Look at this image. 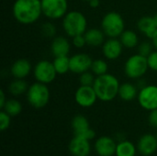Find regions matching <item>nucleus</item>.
<instances>
[{"label": "nucleus", "mask_w": 157, "mask_h": 156, "mask_svg": "<svg viewBox=\"0 0 157 156\" xmlns=\"http://www.w3.org/2000/svg\"><path fill=\"white\" fill-rule=\"evenodd\" d=\"M12 12L17 22L23 25L33 24L42 14L41 0H16Z\"/></svg>", "instance_id": "nucleus-1"}, {"label": "nucleus", "mask_w": 157, "mask_h": 156, "mask_svg": "<svg viewBox=\"0 0 157 156\" xmlns=\"http://www.w3.org/2000/svg\"><path fill=\"white\" fill-rule=\"evenodd\" d=\"M120 86L118 78L108 73L97 76L93 84L98 98L105 102L113 100L119 95Z\"/></svg>", "instance_id": "nucleus-2"}, {"label": "nucleus", "mask_w": 157, "mask_h": 156, "mask_svg": "<svg viewBox=\"0 0 157 156\" xmlns=\"http://www.w3.org/2000/svg\"><path fill=\"white\" fill-rule=\"evenodd\" d=\"M63 28L69 37L85 34L87 30V20L85 15L79 11H70L63 17Z\"/></svg>", "instance_id": "nucleus-3"}, {"label": "nucleus", "mask_w": 157, "mask_h": 156, "mask_svg": "<svg viewBox=\"0 0 157 156\" xmlns=\"http://www.w3.org/2000/svg\"><path fill=\"white\" fill-rule=\"evenodd\" d=\"M101 28L105 35L109 38H118L125 29V22L121 14L109 12L101 21Z\"/></svg>", "instance_id": "nucleus-4"}, {"label": "nucleus", "mask_w": 157, "mask_h": 156, "mask_svg": "<svg viewBox=\"0 0 157 156\" xmlns=\"http://www.w3.org/2000/svg\"><path fill=\"white\" fill-rule=\"evenodd\" d=\"M28 102L35 108L45 107L50 99V91L47 85L36 82L32 84L27 91Z\"/></svg>", "instance_id": "nucleus-5"}, {"label": "nucleus", "mask_w": 157, "mask_h": 156, "mask_svg": "<svg viewBox=\"0 0 157 156\" xmlns=\"http://www.w3.org/2000/svg\"><path fill=\"white\" fill-rule=\"evenodd\" d=\"M147 57L140 53L131 56L125 63L124 71L126 75L132 79H138L144 76L148 70Z\"/></svg>", "instance_id": "nucleus-6"}, {"label": "nucleus", "mask_w": 157, "mask_h": 156, "mask_svg": "<svg viewBox=\"0 0 157 156\" xmlns=\"http://www.w3.org/2000/svg\"><path fill=\"white\" fill-rule=\"evenodd\" d=\"M42 14L51 19H59L67 14V0H41Z\"/></svg>", "instance_id": "nucleus-7"}, {"label": "nucleus", "mask_w": 157, "mask_h": 156, "mask_svg": "<svg viewBox=\"0 0 157 156\" xmlns=\"http://www.w3.org/2000/svg\"><path fill=\"white\" fill-rule=\"evenodd\" d=\"M33 74L37 82L48 85L55 79L58 74L54 68L53 63L47 60H42L34 66Z\"/></svg>", "instance_id": "nucleus-8"}, {"label": "nucleus", "mask_w": 157, "mask_h": 156, "mask_svg": "<svg viewBox=\"0 0 157 156\" xmlns=\"http://www.w3.org/2000/svg\"><path fill=\"white\" fill-rule=\"evenodd\" d=\"M140 105L146 110H154L157 108V86L150 85L141 88L138 94Z\"/></svg>", "instance_id": "nucleus-9"}, {"label": "nucleus", "mask_w": 157, "mask_h": 156, "mask_svg": "<svg viewBox=\"0 0 157 156\" xmlns=\"http://www.w3.org/2000/svg\"><path fill=\"white\" fill-rule=\"evenodd\" d=\"M75 97L76 103L83 108L92 107L98 99L93 86H81L76 90Z\"/></svg>", "instance_id": "nucleus-10"}, {"label": "nucleus", "mask_w": 157, "mask_h": 156, "mask_svg": "<svg viewBox=\"0 0 157 156\" xmlns=\"http://www.w3.org/2000/svg\"><path fill=\"white\" fill-rule=\"evenodd\" d=\"M92 58L86 53H77L70 58V71L81 74L91 69Z\"/></svg>", "instance_id": "nucleus-11"}, {"label": "nucleus", "mask_w": 157, "mask_h": 156, "mask_svg": "<svg viewBox=\"0 0 157 156\" xmlns=\"http://www.w3.org/2000/svg\"><path fill=\"white\" fill-rule=\"evenodd\" d=\"M123 45L121 40L116 38H109L103 44V54L109 60H116L122 53Z\"/></svg>", "instance_id": "nucleus-12"}, {"label": "nucleus", "mask_w": 157, "mask_h": 156, "mask_svg": "<svg viewBox=\"0 0 157 156\" xmlns=\"http://www.w3.org/2000/svg\"><path fill=\"white\" fill-rule=\"evenodd\" d=\"M69 150L74 156H88L90 154L89 141L75 135L70 142Z\"/></svg>", "instance_id": "nucleus-13"}, {"label": "nucleus", "mask_w": 157, "mask_h": 156, "mask_svg": "<svg viewBox=\"0 0 157 156\" xmlns=\"http://www.w3.org/2000/svg\"><path fill=\"white\" fill-rule=\"evenodd\" d=\"M95 148L100 156H111L116 154L117 145L111 138L104 136L98 139Z\"/></svg>", "instance_id": "nucleus-14"}, {"label": "nucleus", "mask_w": 157, "mask_h": 156, "mask_svg": "<svg viewBox=\"0 0 157 156\" xmlns=\"http://www.w3.org/2000/svg\"><path fill=\"white\" fill-rule=\"evenodd\" d=\"M138 149L144 155H151L157 149V138L153 134H145L138 143Z\"/></svg>", "instance_id": "nucleus-15"}, {"label": "nucleus", "mask_w": 157, "mask_h": 156, "mask_svg": "<svg viewBox=\"0 0 157 156\" xmlns=\"http://www.w3.org/2000/svg\"><path fill=\"white\" fill-rule=\"evenodd\" d=\"M11 74L17 79H24L31 71V63L27 59H18L11 66Z\"/></svg>", "instance_id": "nucleus-16"}, {"label": "nucleus", "mask_w": 157, "mask_h": 156, "mask_svg": "<svg viewBox=\"0 0 157 156\" xmlns=\"http://www.w3.org/2000/svg\"><path fill=\"white\" fill-rule=\"evenodd\" d=\"M70 43L68 40L63 36L55 37L53 38L51 45V50L54 57H59V56H67L68 53L70 52Z\"/></svg>", "instance_id": "nucleus-17"}, {"label": "nucleus", "mask_w": 157, "mask_h": 156, "mask_svg": "<svg viewBox=\"0 0 157 156\" xmlns=\"http://www.w3.org/2000/svg\"><path fill=\"white\" fill-rule=\"evenodd\" d=\"M84 35L86 40V44L91 47H98L104 44L105 33L101 29H87Z\"/></svg>", "instance_id": "nucleus-18"}, {"label": "nucleus", "mask_w": 157, "mask_h": 156, "mask_svg": "<svg viewBox=\"0 0 157 156\" xmlns=\"http://www.w3.org/2000/svg\"><path fill=\"white\" fill-rule=\"evenodd\" d=\"M138 29L148 38L152 39L157 30V26L154 17H144L137 23Z\"/></svg>", "instance_id": "nucleus-19"}, {"label": "nucleus", "mask_w": 157, "mask_h": 156, "mask_svg": "<svg viewBox=\"0 0 157 156\" xmlns=\"http://www.w3.org/2000/svg\"><path fill=\"white\" fill-rule=\"evenodd\" d=\"M137 87L130 83H124L120 86L119 96L124 101H131L137 97Z\"/></svg>", "instance_id": "nucleus-20"}, {"label": "nucleus", "mask_w": 157, "mask_h": 156, "mask_svg": "<svg viewBox=\"0 0 157 156\" xmlns=\"http://www.w3.org/2000/svg\"><path fill=\"white\" fill-rule=\"evenodd\" d=\"M120 37H121V41L123 47L125 48L132 49L135 48L139 43V38L137 34L132 30H124Z\"/></svg>", "instance_id": "nucleus-21"}, {"label": "nucleus", "mask_w": 157, "mask_h": 156, "mask_svg": "<svg viewBox=\"0 0 157 156\" xmlns=\"http://www.w3.org/2000/svg\"><path fill=\"white\" fill-rule=\"evenodd\" d=\"M72 127L74 129L75 135H79L89 129V122L86 117L82 115H77L72 120Z\"/></svg>", "instance_id": "nucleus-22"}, {"label": "nucleus", "mask_w": 157, "mask_h": 156, "mask_svg": "<svg viewBox=\"0 0 157 156\" xmlns=\"http://www.w3.org/2000/svg\"><path fill=\"white\" fill-rule=\"evenodd\" d=\"M52 63L58 74H64L70 71V58L68 56L55 57Z\"/></svg>", "instance_id": "nucleus-23"}, {"label": "nucleus", "mask_w": 157, "mask_h": 156, "mask_svg": "<svg viewBox=\"0 0 157 156\" xmlns=\"http://www.w3.org/2000/svg\"><path fill=\"white\" fill-rule=\"evenodd\" d=\"M135 153H136V149L131 142L124 141L117 145V149H116L117 156H135Z\"/></svg>", "instance_id": "nucleus-24"}, {"label": "nucleus", "mask_w": 157, "mask_h": 156, "mask_svg": "<svg viewBox=\"0 0 157 156\" xmlns=\"http://www.w3.org/2000/svg\"><path fill=\"white\" fill-rule=\"evenodd\" d=\"M29 89L28 84L23 79H16L9 85V92L13 96H20Z\"/></svg>", "instance_id": "nucleus-25"}, {"label": "nucleus", "mask_w": 157, "mask_h": 156, "mask_svg": "<svg viewBox=\"0 0 157 156\" xmlns=\"http://www.w3.org/2000/svg\"><path fill=\"white\" fill-rule=\"evenodd\" d=\"M3 109L8 115H10L11 117H14V116H17L22 111V105L19 101L16 99H9V100H6Z\"/></svg>", "instance_id": "nucleus-26"}, {"label": "nucleus", "mask_w": 157, "mask_h": 156, "mask_svg": "<svg viewBox=\"0 0 157 156\" xmlns=\"http://www.w3.org/2000/svg\"><path fill=\"white\" fill-rule=\"evenodd\" d=\"M91 70L92 73L97 76L105 74L108 72V63L102 59H98L96 61H93Z\"/></svg>", "instance_id": "nucleus-27"}, {"label": "nucleus", "mask_w": 157, "mask_h": 156, "mask_svg": "<svg viewBox=\"0 0 157 156\" xmlns=\"http://www.w3.org/2000/svg\"><path fill=\"white\" fill-rule=\"evenodd\" d=\"M95 79L96 78L94 77V74L87 71L80 74L79 82L81 86H93Z\"/></svg>", "instance_id": "nucleus-28"}, {"label": "nucleus", "mask_w": 157, "mask_h": 156, "mask_svg": "<svg viewBox=\"0 0 157 156\" xmlns=\"http://www.w3.org/2000/svg\"><path fill=\"white\" fill-rule=\"evenodd\" d=\"M41 32H42L43 36H45L47 38H52V37H54V35L56 33V28L52 23L47 22L41 26Z\"/></svg>", "instance_id": "nucleus-29"}, {"label": "nucleus", "mask_w": 157, "mask_h": 156, "mask_svg": "<svg viewBox=\"0 0 157 156\" xmlns=\"http://www.w3.org/2000/svg\"><path fill=\"white\" fill-rule=\"evenodd\" d=\"M10 115H8L6 111L0 112V130L2 131H6L10 125Z\"/></svg>", "instance_id": "nucleus-30"}, {"label": "nucleus", "mask_w": 157, "mask_h": 156, "mask_svg": "<svg viewBox=\"0 0 157 156\" xmlns=\"http://www.w3.org/2000/svg\"><path fill=\"white\" fill-rule=\"evenodd\" d=\"M152 44L150 42H147V41H144L143 43H141L139 45V48H138V51L141 55L143 56H145V57H148L151 52L153 51H152Z\"/></svg>", "instance_id": "nucleus-31"}, {"label": "nucleus", "mask_w": 157, "mask_h": 156, "mask_svg": "<svg viewBox=\"0 0 157 156\" xmlns=\"http://www.w3.org/2000/svg\"><path fill=\"white\" fill-rule=\"evenodd\" d=\"M147 62L149 68L157 72V51L151 52V54L147 57Z\"/></svg>", "instance_id": "nucleus-32"}, {"label": "nucleus", "mask_w": 157, "mask_h": 156, "mask_svg": "<svg viewBox=\"0 0 157 156\" xmlns=\"http://www.w3.org/2000/svg\"><path fill=\"white\" fill-rule=\"evenodd\" d=\"M73 44L76 48H79V49L83 48L86 44V40L85 35L81 34V35H77V36L73 37Z\"/></svg>", "instance_id": "nucleus-33"}, {"label": "nucleus", "mask_w": 157, "mask_h": 156, "mask_svg": "<svg viewBox=\"0 0 157 156\" xmlns=\"http://www.w3.org/2000/svg\"><path fill=\"white\" fill-rule=\"evenodd\" d=\"M76 136H80V137H82V138H85V139H86V140L90 141V140H92V139H94V138H95V136H96V132H95L92 129H90V128H89L88 130L85 131L84 132H82L81 134L76 135Z\"/></svg>", "instance_id": "nucleus-34"}, {"label": "nucleus", "mask_w": 157, "mask_h": 156, "mask_svg": "<svg viewBox=\"0 0 157 156\" xmlns=\"http://www.w3.org/2000/svg\"><path fill=\"white\" fill-rule=\"evenodd\" d=\"M149 122L152 127L157 128V108L151 111L149 115Z\"/></svg>", "instance_id": "nucleus-35"}, {"label": "nucleus", "mask_w": 157, "mask_h": 156, "mask_svg": "<svg viewBox=\"0 0 157 156\" xmlns=\"http://www.w3.org/2000/svg\"><path fill=\"white\" fill-rule=\"evenodd\" d=\"M6 102V100L5 93H4V91L1 89V90H0V108H4V106H5Z\"/></svg>", "instance_id": "nucleus-36"}, {"label": "nucleus", "mask_w": 157, "mask_h": 156, "mask_svg": "<svg viewBox=\"0 0 157 156\" xmlns=\"http://www.w3.org/2000/svg\"><path fill=\"white\" fill-rule=\"evenodd\" d=\"M88 3H89V6H90L92 8H97V7H98L99 5H100L99 0H90Z\"/></svg>", "instance_id": "nucleus-37"}, {"label": "nucleus", "mask_w": 157, "mask_h": 156, "mask_svg": "<svg viewBox=\"0 0 157 156\" xmlns=\"http://www.w3.org/2000/svg\"><path fill=\"white\" fill-rule=\"evenodd\" d=\"M152 40H153V45L157 49V30L155 31V35H154V37L152 38Z\"/></svg>", "instance_id": "nucleus-38"}, {"label": "nucleus", "mask_w": 157, "mask_h": 156, "mask_svg": "<svg viewBox=\"0 0 157 156\" xmlns=\"http://www.w3.org/2000/svg\"><path fill=\"white\" fill-rule=\"evenodd\" d=\"M154 19H155V24H156L157 26V14L154 16Z\"/></svg>", "instance_id": "nucleus-39"}, {"label": "nucleus", "mask_w": 157, "mask_h": 156, "mask_svg": "<svg viewBox=\"0 0 157 156\" xmlns=\"http://www.w3.org/2000/svg\"><path fill=\"white\" fill-rule=\"evenodd\" d=\"M84 1H86V2H89L90 0H84Z\"/></svg>", "instance_id": "nucleus-40"}, {"label": "nucleus", "mask_w": 157, "mask_h": 156, "mask_svg": "<svg viewBox=\"0 0 157 156\" xmlns=\"http://www.w3.org/2000/svg\"><path fill=\"white\" fill-rule=\"evenodd\" d=\"M156 138H157V133H156Z\"/></svg>", "instance_id": "nucleus-41"}]
</instances>
